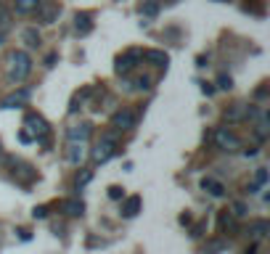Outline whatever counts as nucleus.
Masks as SVG:
<instances>
[{
  "instance_id": "obj_16",
  "label": "nucleus",
  "mask_w": 270,
  "mask_h": 254,
  "mask_svg": "<svg viewBox=\"0 0 270 254\" xmlns=\"http://www.w3.org/2000/svg\"><path fill=\"white\" fill-rule=\"evenodd\" d=\"M143 58L151 61L154 66H167V61H169V56L164 51H143Z\"/></svg>"
},
{
  "instance_id": "obj_17",
  "label": "nucleus",
  "mask_w": 270,
  "mask_h": 254,
  "mask_svg": "<svg viewBox=\"0 0 270 254\" xmlns=\"http://www.w3.org/2000/svg\"><path fill=\"white\" fill-rule=\"evenodd\" d=\"M202 188L207 191V194H212V196H222V194H225V186H222L220 180H215V178H204Z\"/></svg>"
},
{
  "instance_id": "obj_12",
  "label": "nucleus",
  "mask_w": 270,
  "mask_h": 254,
  "mask_svg": "<svg viewBox=\"0 0 270 254\" xmlns=\"http://www.w3.org/2000/svg\"><path fill=\"white\" fill-rule=\"evenodd\" d=\"M11 164H13V175H16L21 183H32L35 180V169L29 164H24V161H11Z\"/></svg>"
},
{
  "instance_id": "obj_13",
  "label": "nucleus",
  "mask_w": 270,
  "mask_h": 254,
  "mask_svg": "<svg viewBox=\"0 0 270 254\" xmlns=\"http://www.w3.org/2000/svg\"><path fill=\"white\" fill-rule=\"evenodd\" d=\"M268 230H270V225H268V220H254L249 228H246V233H249L254 241H262V238L268 236Z\"/></svg>"
},
{
  "instance_id": "obj_18",
  "label": "nucleus",
  "mask_w": 270,
  "mask_h": 254,
  "mask_svg": "<svg viewBox=\"0 0 270 254\" xmlns=\"http://www.w3.org/2000/svg\"><path fill=\"white\" fill-rule=\"evenodd\" d=\"M37 11H40V21L51 24V21L56 19V13H58L61 8H58V5H45V8H43V3H40V8H37Z\"/></svg>"
},
{
  "instance_id": "obj_26",
  "label": "nucleus",
  "mask_w": 270,
  "mask_h": 254,
  "mask_svg": "<svg viewBox=\"0 0 270 254\" xmlns=\"http://www.w3.org/2000/svg\"><path fill=\"white\" fill-rule=\"evenodd\" d=\"M220 228H222V230H225V228H233V217H230L228 212L220 214Z\"/></svg>"
},
{
  "instance_id": "obj_20",
  "label": "nucleus",
  "mask_w": 270,
  "mask_h": 254,
  "mask_svg": "<svg viewBox=\"0 0 270 254\" xmlns=\"http://www.w3.org/2000/svg\"><path fill=\"white\" fill-rule=\"evenodd\" d=\"M93 180V172H90V169H82L80 175H77V180H74V186L77 188H82V186H88V183Z\"/></svg>"
},
{
  "instance_id": "obj_21",
  "label": "nucleus",
  "mask_w": 270,
  "mask_h": 254,
  "mask_svg": "<svg viewBox=\"0 0 270 254\" xmlns=\"http://www.w3.org/2000/svg\"><path fill=\"white\" fill-rule=\"evenodd\" d=\"M157 11H159V3H146V5H141V13L143 16H157Z\"/></svg>"
},
{
  "instance_id": "obj_14",
  "label": "nucleus",
  "mask_w": 270,
  "mask_h": 254,
  "mask_svg": "<svg viewBox=\"0 0 270 254\" xmlns=\"http://www.w3.org/2000/svg\"><path fill=\"white\" fill-rule=\"evenodd\" d=\"M61 209H64L69 217H80V214L85 212V204L80 202V199H66V202H61Z\"/></svg>"
},
{
  "instance_id": "obj_23",
  "label": "nucleus",
  "mask_w": 270,
  "mask_h": 254,
  "mask_svg": "<svg viewBox=\"0 0 270 254\" xmlns=\"http://www.w3.org/2000/svg\"><path fill=\"white\" fill-rule=\"evenodd\" d=\"M133 85H135L138 90H149V88H151V77H146V74H143V77H138Z\"/></svg>"
},
{
  "instance_id": "obj_31",
  "label": "nucleus",
  "mask_w": 270,
  "mask_h": 254,
  "mask_svg": "<svg viewBox=\"0 0 270 254\" xmlns=\"http://www.w3.org/2000/svg\"><path fill=\"white\" fill-rule=\"evenodd\" d=\"M19 141L21 143H29V141H32V135H29V133H19Z\"/></svg>"
},
{
  "instance_id": "obj_25",
  "label": "nucleus",
  "mask_w": 270,
  "mask_h": 254,
  "mask_svg": "<svg viewBox=\"0 0 270 254\" xmlns=\"http://www.w3.org/2000/svg\"><path fill=\"white\" fill-rule=\"evenodd\" d=\"M32 217H35V220H45V217H48V206H35V209H32Z\"/></svg>"
},
{
  "instance_id": "obj_27",
  "label": "nucleus",
  "mask_w": 270,
  "mask_h": 254,
  "mask_svg": "<svg viewBox=\"0 0 270 254\" xmlns=\"http://www.w3.org/2000/svg\"><path fill=\"white\" fill-rule=\"evenodd\" d=\"M122 196H125V191H122L119 186H111L109 188V199H122Z\"/></svg>"
},
{
  "instance_id": "obj_9",
  "label": "nucleus",
  "mask_w": 270,
  "mask_h": 254,
  "mask_svg": "<svg viewBox=\"0 0 270 254\" xmlns=\"http://www.w3.org/2000/svg\"><path fill=\"white\" fill-rule=\"evenodd\" d=\"M141 206H143V199L141 196H130V199H125L122 202V217H135L138 212H141Z\"/></svg>"
},
{
  "instance_id": "obj_1",
  "label": "nucleus",
  "mask_w": 270,
  "mask_h": 254,
  "mask_svg": "<svg viewBox=\"0 0 270 254\" xmlns=\"http://www.w3.org/2000/svg\"><path fill=\"white\" fill-rule=\"evenodd\" d=\"M29 72H32V58H29V53H24V51L8 53V58H5V77H8L11 85L24 82L29 77Z\"/></svg>"
},
{
  "instance_id": "obj_19",
  "label": "nucleus",
  "mask_w": 270,
  "mask_h": 254,
  "mask_svg": "<svg viewBox=\"0 0 270 254\" xmlns=\"http://www.w3.org/2000/svg\"><path fill=\"white\" fill-rule=\"evenodd\" d=\"M24 43L29 45V48H37V45H40V35H37V29L35 27H29V29H24Z\"/></svg>"
},
{
  "instance_id": "obj_4",
  "label": "nucleus",
  "mask_w": 270,
  "mask_h": 254,
  "mask_svg": "<svg viewBox=\"0 0 270 254\" xmlns=\"http://www.w3.org/2000/svg\"><path fill=\"white\" fill-rule=\"evenodd\" d=\"M24 127L35 135V141H40V143L48 141L51 127H48V122H45V119L40 117V114H27V117H24Z\"/></svg>"
},
{
  "instance_id": "obj_7",
  "label": "nucleus",
  "mask_w": 270,
  "mask_h": 254,
  "mask_svg": "<svg viewBox=\"0 0 270 254\" xmlns=\"http://www.w3.org/2000/svg\"><path fill=\"white\" fill-rule=\"evenodd\" d=\"M90 135H93V125H90V122H80V125H72V127L66 130V138H69V141L85 143Z\"/></svg>"
},
{
  "instance_id": "obj_6",
  "label": "nucleus",
  "mask_w": 270,
  "mask_h": 254,
  "mask_svg": "<svg viewBox=\"0 0 270 254\" xmlns=\"http://www.w3.org/2000/svg\"><path fill=\"white\" fill-rule=\"evenodd\" d=\"M135 111H130V109H119L117 114L111 117V127L117 130V133H122V130H133L135 127Z\"/></svg>"
},
{
  "instance_id": "obj_10",
  "label": "nucleus",
  "mask_w": 270,
  "mask_h": 254,
  "mask_svg": "<svg viewBox=\"0 0 270 254\" xmlns=\"http://www.w3.org/2000/svg\"><path fill=\"white\" fill-rule=\"evenodd\" d=\"M90 29H93V16H90V13H74V32L88 35Z\"/></svg>"
},
{
  "instance_id": "obj_3",
  "label": "nucleus",
  "mask_w": 270,
  "mask_h": 254,
  "mask_svg": "<svg viewBox=\"0 0 270 254\" xmlns=\"http://www.w3.org/2000/svg\"><path fill=\"white\" fill-rule=\"evenodd\" d=\"M138 61H143V51H141V48H130V51H125V53L117 58V64H114V72L125 77V74H130V72L138 66Z\"/></svg>"
},
{
  "instance_id": "obj_28",
  "label": "nucleus",
  "mask_w": 270,
  "mask_h": 254,
  "mask_svg": "<svg viewBox=\"0 0 270 254\" xmlns=\"http://www.w3.org/2000/svg\"><path fill=\"white\" fill-rule=\"evenodd\" d=\"M268 183V172H265V167H260L257 169V186H265Z\"/></svg>"
},
{
  "instance_id": "obj_8",
  "label": "nucleus",
  "mask_w": 270,
  "mask_h": 254,
  "mask_svg": "<svg viewBox=\"0 0 270 254\" xmlns=\"http://www.w3.org/2000/svg\"><path fill=\"white\" fill-rule=\"evenodd\" d=\"M66 159L72 161V164H82V159H85V143L69 141V146H66Z\"/></svg>"
},
{
  "instance_id": "obj_22",
  "label": "nucleus",
  "mask_w": 270,
  "mask_h": 254,
  "mask_svg": "<svg viewBox=\"0 0 270 254\" xmlns=\"http://www.w3.org/2000/svg\"><path fill=\"white\" fill-rule=\"evenodd\" d=\"M217 88H220V90H230V88H233V80H230L228 74H220V77H217Z\"/></svg>"
},
{
  "instance_id": "obj_29",
  "label": "nucleus",
  "mask_w": 270,
  "mask_h": 254,
  "mask_svg": "<svg viewBox=\"0 0 270 254\" xmlns=\"http://www.w3.org/2000/svg\"><path fill=\"white\" fill-rule=\"evenodd\" d=\"M222 246H225V244H222V241H215V244H210V246H207V249H204V254H212V252H220V249H222Z\"/></svg>"
},
{
  "instance_id": "obj_11",
  "label": "nucleus",
  "mask_w": 270,
  "mask_h": 254,
  "mask_svg": "<svg viewBox=\"0 0 270 254\" xmlns=\"http://www.w3.org/2000/svg\"><path fill=\"white\" fill-rule=\"evenodd\" d=\"M27 101H29V90L21 88V90H16V93H11L8 98H5V101H3V109H16V106L27 103Z\"/></svg>"
},
{
  "instance_id": "obj_30",
  "label": "nucleus",
  "mask_w": 270,
  "mask_h": 254,
  "mask_svg": "<svg viewBox=\"0 0 270 254\" xmlns=\"http://www.w3.org/2000/svg\"><path fill=\"white\" fill-rule=\"evenodd\" d=\"M233 214H236V217H244V214H246L244 204H233Z\"/></svg>"
},
{
  "instance_id": "obj_24",
  "label": "nucleus",
  "mask_w": 270,
  "mask_h": 254,
  "mask_svg": "<svg viewBox=\"0 0 270 254\" xmlns=\"http://www.w3.org/2000/svg\"><path fill=\"white\" fill-rule=\"evenodd\" d=\"M8 21H11V13L5 8V3H0V27H8Z\"/></svg>"
},
{
  "instance_id": "obj_15",
  "label": "nucleus",
  "mask_w": 270,
  "mask_h": 254,
  "mask_svg": "<svg viewBox=\"0 0 270 254\" xmlns=\"http://www.w3.org/2000/svg\"><path fill=\"white\" fill-rule=\"evenodd\" d=\"M43 0H16L13 3V8H16V13H21V16H27V13H35L37 8H40Z\"/></svg>"
},
{
  "instance_id": "obj_5",
  "label": "nucleus",
  "mask_w": 270,
  "mask_h": 254,
  "mask_svg": "<svg viewBox=\"0 0 270 254\" xmlns=\"http://www.w3.org/2000/svg\"><path fill=\"white\" fill-rule=\"evenodd\" d=\"M114 153H117V141H111V138H101V143L90 151V156H93V161H98V164H104V161H109L114 156Z\"/></svg>"
},
{
  "instance_id": "obj_2",
  "label": "nucleus",
  "mask_w": 270,
  "mask_h": 254,
  "mask_svg": "<svg viewBox=\"0 0 270 254\" xmlns=\"http://www.w3.org/2000/svg\"><path fill=\"white\" fill-rule=\"evenodd\" d=\"M215 143H217V149L228 151V153L241 151V138H238L230 127H217L215 130Z\"/></svg>"
}]
</instances>
